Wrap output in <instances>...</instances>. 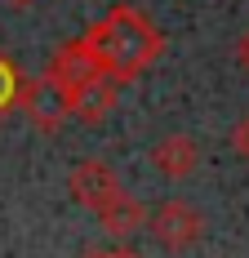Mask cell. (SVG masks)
<instances>
[{
	"label": "cell",
	"instance_id": "6da1fadb",
	"mask_svg": "<svg viewBox=\"0 0 249 258\" xmlns=\"http://www.w3.org/2000/svg\"><path fill=\"white\" fill-rule=\"evenodd\" d=\"M85 45L94 49V58H98L102 72H107V76H116V80L125 85L129 76H138L151 58L160 53L165 40H160V31L143 18L138 9L120 5V9H111V14H107V18L85 36Z\"/></svg>",
	"mask_w": 249,
	"mask_h": 258
},
{
	"label": "cell",
	"instance_id": "ba28073f",
	"mask_svg": "<svg viewBox=\"0 0 249 258\" xmlns=\"http://www.w3.org/2000/svg\"><path fill=\"white\" fill-rule=\"evenodd\" d=\"M227 143H231V152L240 156V160H249V116H240V120L231 125V134H227Z\"/></svg>",
	"mask_w": 249,
	"mask_h": 258
},
{
	"label": "cell",
	"instance_id": "30bf717a",
	"mask_svg": "<svg viewBox=\"0 0 249 258\" xmlns=\"http://www.w3.org/2000/svg\"><path fill=\"white\" fill-rule=\"evenodd\" d=\"M236 53H240V67H245V72H249V31H245V36H240V49H236Z\"/></svg>",
	"mask_w": 249,
	"mask_h": 258
},
{
	"label": "cell",
	"instance_id": "277c9868",
	"mask_svg": "<svg viewBox=\"0 0 249 258\" xmlns=\"http://www.w3.org/2000/svg\"><path fill=\"white\" fill-rule=\"evenodd\" d=\"M67 187H72V201L76 205H85L89 214H98L107 201H116L125 187H120V174L111 169V165H102V160H80L72 169V178H67Z\"/></svg>",
	"mask_w": 249,
	"mask_h": 258
},
{
	"label": "cell",
	"instance_id": "7a4b0ae2",
	"mask_svg": "<svg viewBox=\"0 0 249 258\" xmlns=\"http://www.w3.org/2000/svg\"><path fill=\"white\" fill-rule=\"evenodd\" d=\"M147 232L156 236L160 249H169V254H187L200 236H205V214H200L192 201L169 196V201H160V205L147 214Z\"/></svg>",
	"mask_w": 249,
	"mask_h": 258
},
{
	"label": "cell",
	"instance_id": "5b68a950",
	"mask_svg": "<svg viewBox=\"0 0 249 258\" xmlns=\"http://www.w3.org/2000/svg\"><path fill=\"white\" fill-rule=\"evenodd\" d=\"M151 165H156L169 182L192 178L196 165H200V143L192 138V134H165V138L151 147Z\"/></svg>",
	"mask_w": 249,
	"mask_h": 258
},
{
	"label": "cell",
	"instance_id": "9c48e42d",
	"mask_svg": "<svg viewBox=\"0 0 249 258\" xmlns=\"http://www.w3.org/2000/svg\"><path fill=\"white\" fill-rule=\"evenodd\" d=\"M80 258H143V254H138L134 245H125V240H120V245H94V249H85Z\"/></svg>",
	"mask_w": 249,
	"mask_h": 258
},
{
	"label": "cell",
	"instance_id": "8992f818",
	"mask_svg": "<svg viewBox=\"0 0 249 258\" xmlns=\"http://www.w3.org/2000/svg\"><path fill=\"white\" fill-rule=\"evenodd\" d=\"M94 218H98V227H102V232H107V236H116V240H129L134 232H143V227H147V209L138 205L129 191H120L116 201H107V205H102Z\"/></svg>",
	"mask_w": 249,
	"mask_h": 258
},
{
	"label": "cell",
	"instance_id": "3957f363",
	"mask_svg": "<svg viewBox=\"0 0 249 258\" xmlns=\"http://www.w3.org/2000/svg\"><path fill=\"white\" fill-rule=\"evenodd\" d=\"M102 76V67H98V58H94V49L85 45V40H76V45H67V49H58V58L49 62V85H53V94L63 98V107H72L76 103V94L89 85V80H98Z\"/></svg>",
	"mask_w": 249,
	"mask_h": 258
},
{
	"label": "cell",
	"instance_id": "52a82bcc",
	"mask_svg": "<svg viewBox=\"0 0 249 258\" xmlns=\"http://www.w3.org/2000/svg\"><path fill=\"white\" fill-rule=\"evenodd\" d=\"M116 94H120V80L102 72L98 80H89V85H85V89L76 94L72 111L80 116V120H102V116H107V111L116 107Z\"/></svg>",
	"mask_w": 249,
	"mask_h": 258
}]
</instances>
